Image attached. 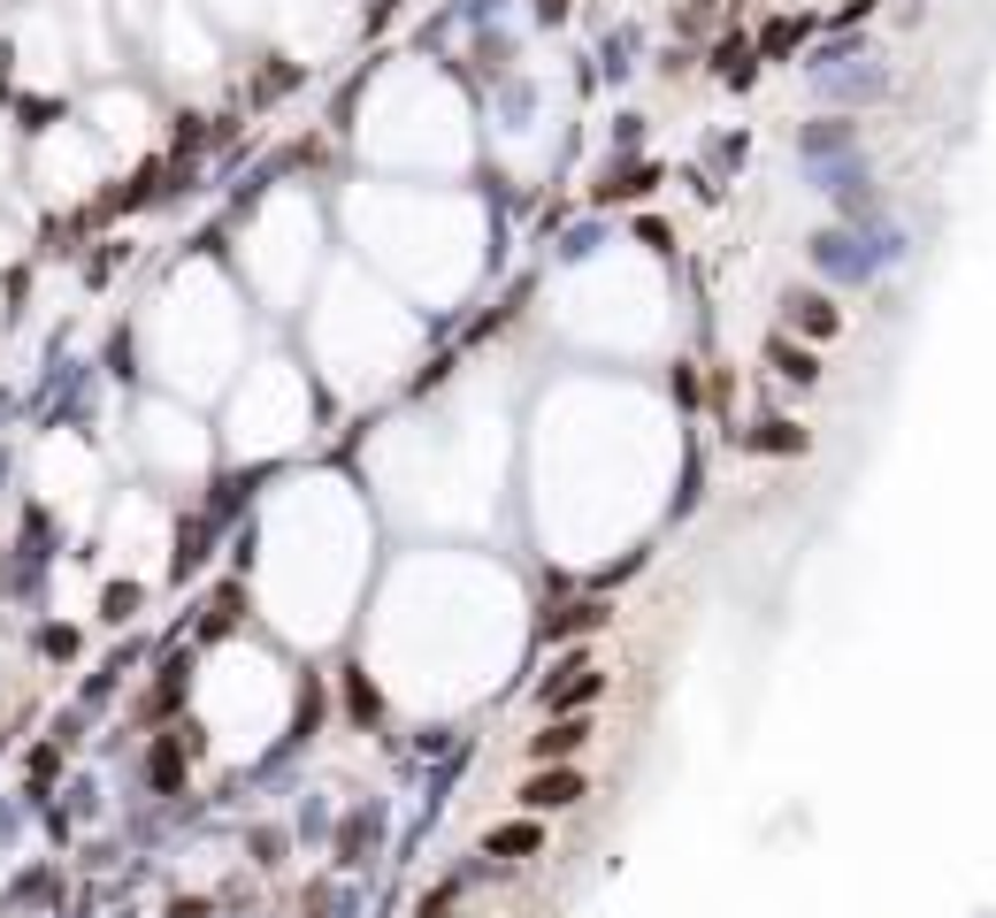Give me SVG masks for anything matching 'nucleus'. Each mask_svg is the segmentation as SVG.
<instances>
[{
    "label": "nucleus",
    "mask_w": 996,
    "mask_h": 918,
    "mask_svg": "<svg viewBox=\"0 0 996 918\" xmlns=\"http://www.w3.org/2000/svg\"><path fill=\"white\" fill-rule=\"evenodd\" d=\"M775 360H782V375H790V383H813V360H805V352H790V345H775Z\"/></svg>",
    "instance_id": "obj_3"
},
{
    "label": "nucleus",
    "mask_w": 996,
    "mask_h": 918,
    "mask_svg": "<svg viewBox=\"0 0 996 918\" xmlns=\"http://www.w3.org/2000/svg\"><path fill=\"white\" fill-rule=\"evenodd\" d=\"M813 261H821L829 276H843V284H858V276L874 269V253H866L851 230H829V238H813Z\"/></svg>",
    "instance_id": "obj_1"
},
{
    "label": "nucleus",
    "mask_w": 996,
    "mask_h": 918,
    "mask_svg": "<svg viewBox=\"0 0 996 918\" xmlns=\"http://www.w3.org/2000/svg\"><path fill=\"white\" fill-rule=\"evenodd\" d=\"M575 796H583V780H575V773H544V780H529V788H521V804H529V811H560V804H575Z\"/></svg>",
    "instance_id": "obj_2"
},
{
    "label": "nucleus",
    "mask_w": 996,
    "mask_h": 918,
    "mask_svg": "<svg viewBox=\"0 0 996 918\" xmlns=\"http://www.w3.org/2000/svg\"><path fill=\"white\" fill-rule=\"evenodd\" d=\"M790 306H805V314H798L805 329H835V306L829 299H790Z\"/></svg>",
    "instance_id": "obj_4"
}]
</instances>
